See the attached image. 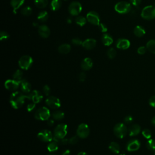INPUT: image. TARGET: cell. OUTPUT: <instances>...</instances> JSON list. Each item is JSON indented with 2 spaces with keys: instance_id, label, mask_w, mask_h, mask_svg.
Returning <instances> with one entry per match:
<instances>
[{
  "instance_id": "cell-1",
  "label": "cell",
  "mask_w": 155,
  "mask_h": 155,
  "mask_svg": "<svg viewBox=\"0 0 155 155\" xmlns=\"http://www.w3.org/2000/svg\"><path fill=\"white\" fill-rule=\"evenodd\" d=\"M27 98L26 95L20 92H14L10 97V103L12 107L15 109L21 108Z\"/></svg>"
},
{
  "instance_id": "cell-2",
  "label": "cell",
  "mask_w": 155,
  "mask_h": 155,
  "mask_svg": "<svg viewBox=\"0 0 155 155\" xmlns=\"http://www.w3.org/2000/svg\"><path fill=\"white\" fill-rule=\"evenodd\" d=\"M51 116L50 110L46 107H41L35 113V118L37 120L47 121Z\"/></svg>"
},
{
  "instance_id": "cell-3",
  "label": "cell",
  "mask_w": 155,
  "mask_h": 155,
  "mask_svg": "<svg viewBox=\"0 0 155 155\" xmlns=\"http://www.w3.org/2000/svg\"><path fill=\"white\" fill-rule=\"evenodd\" d=\"M128 129L126 126L123 123H118L114 127L113 132L114 135L119 138H124L127 133Z\"/></svg>"
},
{
  "instance_id": "cell-4",
  "label": "cell",
  "mask_w": 155,
  "mask_h": 155,
  "mask_svg": "<svg viewBox=\"0 0 155 155\" xmlns=\"http://www.w3.org/2000/svg\"><path fill=\"white\" fill-rule=\"evenodd\" d=\"M131 5L127 2H120L114 6L115 11L121 14H128L131 11Z\"/></svg>"
},
{
  "instance_id": "cell-5",
  "label": "cell",
  "mask_w": 155,
  "mask_h": 155,
  "mask_svg": "<svg viewBox=\"0 0 155 155\" xmlns=\"http://www.w3.org/2000/svg\"><path fill=\"white\" fill-rule=\"evenodd\" d=\"M141 17L145 20H153L155 18V6L145 7L141 12Z\"/></svg>"
},
{
  "instance_id": "cell-6",
  "label": "cell",
  "mask_w": 155,
  "mask_h": 155,
  "mask_svg": "<svg viewBox=\"0 0 155 155\" xmlns=\"http://www.w3.org/2000/svg\"><path fill=\"white\" fill-rule=\"evenodd\" d=\"M67 133V126L65 124H61L56 126L54 130V137L58 139L65 138Z\"/></svg>"
},
{
  "instance_id": "cell-7",
  "label": "cell",
  "mask_w": 155,
  "mask_h": 155,
  "mask_svg": "<svg viewBox=\"0 0 155 155\" xmlns=\"http://www.w3.org/2000/svg\"><path fill=\"white\" fill-rule=\"evenodd\" d=\"M68 11L72 16H77L82 11V5L80 2H73L69 5Z\"/></svg>"
},
{
  "instance_id": "cell-8",
  "label": "cell",
  "mask_w": 155,
  "mask_h": 155,
  "mask_svg": "<svg viewBox=\"0 0 155 155\" xmlns=\"http://www.w3.org/2000/svg\"><path fill=\"white\" fill-rule=\"evenodd\" d=\"M33 64V59L30 56L24 55L21 57L18 61V64L21 68L28 70Z\"/></svg>"
},
{
  "instance_id": "cell-9",
  "label": "cell",
  "mask_w": 155,
  "mask_h": 155,
  "mask_svg": "<svg viewBox=\"0 0 155 155\" xmlns=\"http://www.w3.org/2000/svg\"><path fill=\"white\" fill-rule=\"evenodd\" d=\"M90 133V129L87 124L85 123L81 124L77 129V135L79 138L84 139L88 137Z\"/></svg>"
},
{
  "instance_id": "cell-10",
  "label": "cell",
  "mask_w": 155,
  "mask_h": 155,
  "mask_svg": "<svg viewBox=\"0 0 155 155\" xmlns=\"http://www.w3.org/2000/svg\"><path fill=\"white\" fill-rule=\"evenodd\" d=\"M38 138L43 142H51L53 141V134L50 130H43L39 132L38 134Z\"/></svg>"
},
{
  "instance_id": "cell-11",
  "label": "cell",
  "mask_w": 155,
  "mask_h": 155,
  "mask_svg": "<svg viewBox=\"0 0 155 155\" xmlns=\"http://www.w3.org/2000/svg\"><path fill=\"white\" fill-rule=\"evenodd\" d=\"M26 97L29 100H32L33 102L35 104L40 102L43 98L42 93L36 90H33L28 95H26Z\"/></svg>"
},
{
  "instance_id": "cell-12",
  "label": "cell",
  "mask_w": 155,
  "mask_h": 155,
  "mask_svg": "<svg viewBox=\"0 0 155 155\" xmlns=\"http://www.w3.org/2000/svg\"><path fill=\"white\" fill-rule=\"evenodd\" d=\"M47 105L52 109H57L61 107V101L59 98L55 96H49L46 100Z\"/></svg>"
},
{
  "instance_id": "cell-13",
  "label": "cell",
  "mask_w": 155,
  "mask_h": 155,
  "mask_svg": "<svg viewBox=\"0 0 155 155\" xmlns=\"http://www.w3.org/2000/svg\"><path fill=\"white\" fill-rule=\"evenodd\" d=\"M86 18L92 24L98 26L100 24V17L98 14L95 11H90L87 14Z\"/></svg>"
},
{
  "instance_id": "cell-14",
  "label": "cell",
  "mask_w": 155,
  "mask_h": 155,
  "mask_svg": "<svg viewBox=\"0 0 155 155\" xmlns=\"http://www.w3.org/2000/svg\"><path fill=\"white\" fill-rule=\"evenodd\" d=\"M5 86L6 89L10 91H15L20 87V82L15 80H8L5 82Z\"/></svg>"
},
{
  "instance_id": "cell-15",
  "label": "cell",
  "mask_w": 155,
  "mask_h": 155,
  "mask_svg": "<svg viewBox=\"0 0 155 155\" xmlns=\"http://www.w3.org/2000/svg\"><path fill=\"white\" fill-rule=\"evenodd\" d=\"M141 147V142L138 139H132L128 142L127 144V150L129 151H137Z\"/></svg>"
},
{
  "instance_id": "cell-16",
  "label": "cell",
  "mask_w": 155,
  "mask_h": 155,
  "mask_svg": "<svg viewBox=\"0 0 155 155\" xmlns=\"http://www.w3.org/2000/svg\"><path fill=\"white\" fill-rule=\"evenodd\" d=\"M20 87L22 91V92L26 95H28L31 92L32 86L30 83H29L27 80L23 79L20 82Z\"/></svg>"
},
{
  "instance_id": "cell-17",
  "label": "cell",
  "mask_w": 155,
  "mask_h": 155,
  "mask_svg": "<svg viewBox=\"0 0 155 155\" xmlns=\"http://www.w3.org/2000/svg\"><path fill=\"white\" fill-rule=\"evenodd\" d=\"M116 47L119 49L122 50H126L129 49L130 46V41L127 40V39L124 38H121L116 42Z\"/></svg>"
},
{
  "instance_id": "cell-18",
  "label": "cell",
  "mask_w": 155,
  "mask_h": 155,
  "mask_svg": "<svg viewBox=\"0 0 155 155\" xmlns=\"http://www.w3.org/2000/svg\"><path fill=\"white\" fill-rule=\"evenodd\" d=\"M38 33L41 37L47 38L50 36V30L49 27L46 25H41L38 27Z\"/></svg>"
},
{
  "instance_id": "cell-19",
  "label": "cell",
  "mask_w": 155,
  "mask_h": 155,
  "mask_svg": "<svg viewBox=\"0 0 155 155\" xmlns=\"http://www.w3.org/2000/svg\"><path fill=\"white\" fill-rule=\"evenodd\" d=\"M96 45V41L95 39L89 38L83 41V47L86 50H92L95 47Z\"/></svg>"
},
{
  "instance_id": "cell-20",
  "label": "cell",
  "mask_w": 155,
  "mask_h": 155,
  "mask_svg": "<svg viewBox=\"0 0 155 155\" xmlns=\"http://www.w3.org/2000/svg\"><path fill=\"white\" fill-rule=\"evenodd\" d=\"M81 65L83 70H89L93 66V61L90 58H86L81 62Z\"/></svg>"
},
{
  "instance_id": "cell-21",
  "label": "cell",
  "mask_w": 155,
  "mask_h": 155,
  "mask_svg": "<svg viewBox=\"0 0 155 155\" xmlns=\"http://www.w3.org/2000/svg\"><path fill=\"white\" fill-rule=\"evenodd\" d=\"M141 128L139 125L138 124H133L132 125L129 129V135L130 136H135L138 135H139L141 132Z\"/></svg>"
},
{
  "instance_id": "cell-22",
  "label": "cell",
  "mask_w": 155,
  "mask_h": 155,
  "mask_svg": "<svg viewBox=\"0 0 155 155\" xmlns=\"http://www.w3.org/2000/svg\"><path fill=\"white\" fill-rule=\"evenodd\" d=\"M101 41L104 46H110L113 43V39L110 35L105 33L102 36Z\"/></svg>"
},
{
  "instance_id": "cell-23",
  "label": "cell",
  "mask_w": 155,
  "mask_h": 155,
  "mask_svg": "<svg viewBox=\"0 0 155 155\" xmlns=\"http://www.w3.org/2000/svg\"><path fill=\"white\" fill-rule=\"evenodd\" d=\"M24 2L25 0H11V5L15 14L17 13V11L24 4Z\"/></svg>"
},
{
  "instance_id": "cell-24",
  "label": "cell",
  "mask_w": 155,
  "mask_h": 155,
  "mask_svg": "<svg viewBox=\"0 0 155 155\" xmlns=\"http://www.w3.org/2000/svg\"><path fill=\"white\" fill-rule=\"evenodd\" d=\"M61 0H52L50 5V9L53 11H56L61 8Z\"/></svg>"
},
{
  "instance_id": "cell-25",
  "label": "cell",
  "mask_w": 155,
  "mask_h": 155,
  "mask_svg": "<svg viewBox=\"0 0 155 155\" xmlns=\"http://www.w3.org/2000/svg\"><path fill=\"white\" fill-rule=\"evenodd\" d=\"M58 50L61 54H67L71 50V46L68 44H63L59 46Z\"/></svg>"
},
{
  "instance_id": "cell-26",
  "label": "cell",
  "mask_w": 155,
  "mask_h": 155,
  "mask_svg": "<svg viewBox=\"0 0 155 155\" xmlns=\"http://www.w3.org/2000/svg\"><path fill=\"white\" fill-rule=\"evenodd\" d=\"M108 148L111 152L115 154H118L120 152V146L118 143L115 142H111Z\"/></svg>"
},
{
  "instance_id": "cell-27",
  "label": "cell",
  "mask_w": 155,
  "mask_h": 155,
  "mask_svg": "<svg viewBox=\"0 0 155 155\" xmlns=\"http://www.w3.org/2000/svg\"><path fill=\"white\" fill-rule=\"evenodd\" d=\"M52 116L55 120H61L64 118V113L61 110H56L52 113Z\"/></svg>"
},
{
  "instance_id": "cell-28",
  "label": "cell",
  "mask_w": 155,
  "mask_h": 155,
  "mask_svg": "<svg viewBox=\"0 0 155 155\" xmlns=\"http://www.w3.org/2000/svg\"><path fill=\"white\" fill-rule=\"evenodd\" d=\"M37 18L40 22H42V23L46 22L49 18V15H48L47 12L46 11H41L40 13L38 14Z\"/></svg>"
},
{
  "instance_id": "cell-29",
  "label": "cell",
  "mask_w": 155,
  "mask_h": 155,
  "mask_svg": "<svg viewBox=\"0 0 155 155\" xmlns=\"http://www.w3.org/2000/svg\"><path fill=\"white\" fill-rule=\"evenodd\" d=\"M134 34L138 37H142L145 34V30L144 27L141 26H137L134 29Z\"/></svg>"
},
{
  "instance_id": "cell-30",
  "label": "cell",
  "mask_w": 155,
  "mask_h": 155,
  "mask_svg": "<svg viewBox=\"0 0 155 155\" xmlns=\"http://www.w3.org/2000/svg\"><path fill=\"white\" fill-rule=\"evenodd\" d=\"M35 5L39 9H44L47 7L49 1L48 0H34Z\"/></svg>"
},
{
  "instance_id": "cell-31",
  "label": "cell",
  "mask_w": 155,
  "mask_h": 155,
  "mask_svg": "<svg viewBox=\"0 0 155 155\" xmlns=\"http://www.w3.org/2000/svg\"><path fill=\"white\" fill-rule=\"evenodd\" d=\"M87 21V18L83 16H78L75 19V22L76 24L81 27L84 26L86 24Z\"/></svg>"
},
{
  "instance_id": "cell-32",
  "label": "cell",
  "mask_w": 155,
  "mask_h": 155,
  "mask_svg": "<svg viewBox=\"0 0 155 155\" xmlns=\"http://www.w3.org/2000/svg\"><path fill=\"white\" fill-rule=\"evenodd\" d=\"M23 73L20 70H17L15 71V73L13 74L14 80L20 82L21 80H23Z\"/></svg>"
},
{
  "instance_id": "cell-33",
  "label": "cell",
  "mask_w": 155,
  "mask_h": 155,
  "mask_svg": "<svg viewBox=\"0 0 155 155\" xmlns=\"http://www.w3.org/2000/svg\"><path fill=\"white\" fill-rule=\"evenodd\" d=\"M146 47L151 53L155 54V40L149 41L147 44Z\"/></svg>"
},
{
  "instance_id": "cell-34",
  "label": "cell",
  "mask_w": 155,
  "mask_h": 155,
  "mask_svg": "<svg viewBox=\"0 0 155 155\" xmlns=\"http://www.w3.org/2000/svg\"><path fill=\"white\" fill-rule=\"evenodd\" d=\"M47 149L50 152L56 151L58 149V144L54 141L53 142H50L47 146Z\"/></svg>"
},
{
  "instance_id": "cell-35",
  "label": "cell",
  "mask_w": 155,
  "mask_h": 155,
  "mask_svg": "<svg viewBox=\"0 0 155 155\" xmlns=\"http://www.w3.org/2000/svg\"><path fill=\"white\" fill-rule=\"evenodd\" d=\"M147 148L150 151L155 150V141L153 139H150L146 143Z\"/></svg>"
},
{
  "instance_id": "cell-36",
  "label": "cell",
  "mask_w": 155,
  "mask_h": 155,
  "mask_svg": "<svg viewBox=\"0 0 155 155\" xmlns=\"http://www.w3.org/2000/svg\"><path fill=\"white\" fill-rule=\"evenodd\" d=\"M21 12L24 16H29L32 13V9L29 6H26L22 9Z\"/></svg>"
},
{
  "instance_id": "cell-37",
  "label": "cell",
  "mask_w": 155,
  "mask_h": 155,
  "mask_svg": "<svg viewBox=\"0 0 155 155\" xmlns=\"http://www.w3.org/2000/svg\"><path fill=\"white\" fill-rule=\"evenodd\" d=\"M107 55L110 59H113L116 55V50L114 48H110L107 52Z\"/></svg>"
},
{
  "instance_id": "cell-38",
  "label": "cell",
  "mask_w": 155,
  "mask_h": 155,
  "mask_svg": "<svg viewBox=\"0 0 155 155\" xmlns=\"http://www.w3.org/2000/svg\"><path fill=\"white\" fill-rule=\"evenodd\" d=\"M142 135L144 136V138H145L146 139H150L152 136V134H151V132L149 130V129H144L142 132Z\"/></svg>"
},
{
  "instance_id": "cell-39",
  "label": "cell",
  "mask_w": 155,
  "mask_h": 155,
  "mask_svg": "<svg viewBox=\"0 0 155 155\" xmlns=\"http://www.w3.org/2000/svg\"><path fill=\"white\" fill-rule=\"evenodd\" d=\"M9 37V34L5 31H2L1 33H0V39H1L2 41L6 40Z\"/></svg>"
},
{
  "instance_id": "cell-40",
  "label": "cell",
  "mask_w": 155,
  "mask_h": 155,
  "mask_svg": "<svg viewBox=\"0 0 155 155\" xmlns=\"http://www.w3.org/2000/svg\"><path fill=\"white\" fill-rule=\"evenodd\" d=\"M71 43L73 45H75V46H81V45H83V41H82V40L80 38H75L72 39Z\"/></svg>"
},
{
  "instance_id": "cell-41",
  "label": "cell",
  "mask_w": 155,
  "mask_h": 155,
  "mask_svg": "<svg viewBox=\"0 0 155 155\" xmlns=\"http://www.w3.org/2000/svg\"><path fill=\"white\" fill-rule=\"evenodd\" d=\"M78 136H73L71 137L69 140V144H71V145H74L76 144L78 142Z\"/></svg>"
},
{
  "instance_id": "cell-42",
  "label": "cell",
  "mask_w": 155,
  "mask_h": 155,
  "mask_svg": "<svg viewBox=\"0 0 155 155\" xmlns=\"http://www.w3.org/2000/svg\"><path fill=\"white\" fill-rule=\"evenodd\" d=\"M147 47H144V46H141L140 47L138 48V53L139 54V55H144L146 51H147Z\"/></svg>"
},
{
  "instance_id": "cell-43",
  "label": "cell",
  "mask_w": 155,
  "mask_h": 155,
  "mask_svg": "<svg viewBox=\"0 0 155 155\" xmlns=\"http://www.w3.org/2000/svg\"><path fill=\"white\" fill-rule=\"evenodd\" d=\"M35 107H36V104H35V103H34V102H33V103H30V104H28V105H27V111H29V112L32 111L35 109Z\"/></svg>"
},
{
  "instance_id": "cell-44",
  "label": "cell",
  "mask_w": 155,
  "mask_h": 155,
  "mask_svg": "<svg viewBox=\"0 0 155 155\" xmlns=\"http://www.w3.org/2000/svg\"><path fill=\"white\" fill-rule=\"evenodd\" d=\"M43 92H44V93L46 96H49L50 95V87L47 85L44 86V87H43Z\"/></svg>"
},
{
  "instance_id": "cell-45",
  "label": "cell",
  "mask_w": 155,
  "mask_h": 155,
  "mask_svg": "<svg viewBox=\"0 0 155 155\" xmlns=\"http://www.w3.org/2000/svg\"><path fill=\"white\" fill-rule=\"evenodd\" d=\"M133 117L132 116H127L126 117L124 118V123H126V124H130L133 122Z\"/></svg>"
},
{
  "instance_id": "cell-46",
  "label": "cell",
  "mask_w": 155,
  "mask_h": 155,
  "mask_svg": "<svg viewBox=\"0 0 155 155\" xmlns=\"http://www.w3.org/2000/svg\"><path fill=\"white\" fill-rule=\"evenodd\" d=\"M99 28L100 29V30L102 32H106L107 31V26L103 24V23H100L99 25Z\"/></svg>"
},
{
  "instance_id": "cell-47",
  "label": "cell",
  "mask_w": 155,
  "mask_h": 155,
  "mask_svg": "<svg viewBox=\"0 0 155 155\" xmlns=\"http://www.w3.org/2000/svg\"><path fill=\"white\" fill-rule=\"evenodd\" d=\"M149 104L150 106L155 108V95L152 96L149 99Z\"/></svg>"
},
{
  "instance_id": "cell-48",
  "label": "cell",
  "mask_w": 155,
  "mask_h": 155,
  "mask_svg": "<svg viewBox=\"0 0 155 155\" xmlns=\"http://www.w3.org/2000/svg\"><path fill=\"white\" fill-rule=\"evenodd\" d=\"M86 79V74L84 72H81L79 75V80L81 82H84Z\"/></svg>"
},
{
  "instance_id": "cell-49",
  "label": "cell",
  "mask_w": 155,
  "mask_h": 155,
  "mask_svg": "<svg viewBox=\"0 0 155 155\" xmlns=\"http://www.w3.org/2000/svg\"><path fill=\"white\" fill-rule=\"evenodd\" d=\"M130 2L133 6H136L141 4L142 0H130Z\"/></svg>"
},
{
  "instance_id": "cell-50",
  "label": "cell",
  "mask_w": 155,
  "mask_h": 155,
  "mask_svg": "<svg viewBox=\"0 0 155 155\" xmlns=\"http://www.w3.org/2000/svg\"><path fill=\"white\" fill-rule=\"evenodd\" d=\"M47 121V125L49 126H52L54 124V121L52 119H49Z\"/></svg>"
},
{
  "instance_id": "cell-51",
  "label": "cell",
  "mask_w": 155,
  "mask_h": 155,
  "mask_svg": "<svg viewBox=\"0 0 155 155\" xmlns=\"http://www.w3.org/2000/svg\"><path fill=\"white\" fill-rule=\"evenodd\" d=\"M62 155H70V151L69 150H66L62 153Z\"/></svg>"
},
{
  "instance_id": "cell-52",
  "label": "cell",
  "mask_w": 155,
  "mask_h": 155,
  "mask_svg": "<svg viewBox=\"0 0 155 155\" xmlns=\"http://www.w3.org/2000/svg\"><path fill=\"white\" fill-rule=\"evenodd\" d=\"M78 155H88V154L84 151H81L78 154Z\"/></svg>"
},
{
  "instance_id": "cell-53",
  "label": "cell",
  "mask_w": 155,
  "mask_h": 155,
  "mask_svg": "<svg viewBox=\"0 0 155 155\" xmlns=\"http://www.w3.org/2000/svg\"><path fill=\"white\" fill-rule=\"evenodd\" d=\"M151 123L153 125H154L155 126V116L152 118L151 120Z\"/></svg>"
},
{
  "instance_id": "cell-54",
  "label": "cell",
  "mask_w": 155,
  "mask_h": 155,
  "mask_svg": "<svg viewBox=\"0 0 155 155\" xmlns=\"http://www.w3.org/2000/svg\"><path fill=\"white\" fill-rule=\"evenodd\" d=\"M67 20H67V22H68V23H71V20H70L71 19H70V18H68V19H67Z\"/></svg>"
},
{
  "instance_id": "cell-55",
  "label": "cell",
  "mask_w": 155,
  "mask_h": 155,
  "mask_svg": "<svg viewBox=\"0 0 155 155\" xmlns=\"http://www.w3.org/2000/svg\"><path fill=\"white\" fill-rule=\"evenodd\" d=\"M48 155H55V154H48Z\"/></svg>"
},
{
  "instance_id": "cell-56",
  "label": "cell",
  "mask_w": 155,
  "mask_h": 155,
  "mask_svg": "<svg viewBox=\"0 0 155 155\" xmlns=\"http://www.w3.org/2000/svg\"><path fill=\"white\" fill-rule=\"evenodd\" d=\"M120 155H125V154H120Z\"/></svg>"
},
{
  "instance_id": "cell-57",
  "label": "cell",
  "mask_w": 155,
  "mask_h": 155,
  "mask_svg": "<svg viewBox=\"0 0 155 155\" xmlns=\"http://www.w3.org/2000/svg\"><path fill=\"white\" fill-rule=\"evenodd\" d=\"M64 1H67V0H64Z\"/></svg>"
},
{
  "instance_id": "cell-58",
  "label": "cell",
  "mask_w": 155,
  "mask_h": 155,
  "mask_svg": "<svg viewBox=\"0 0 155 155\" xmlns=\"http://www.w3.org/2000/svg\"><path fill=\"white\" fill-rule=\"evenodd\" d=\"M154 155H155V153H154Z\"/></svg>"
}]
</instances>
